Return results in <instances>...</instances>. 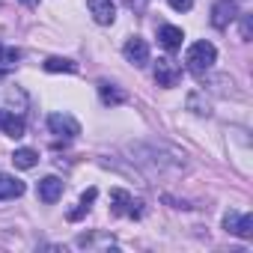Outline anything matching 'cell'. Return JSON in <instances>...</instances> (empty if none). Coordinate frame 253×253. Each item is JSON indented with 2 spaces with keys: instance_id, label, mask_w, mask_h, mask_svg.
Here are the masks:
<instances>
[{
  "instance_id": "1",
  "label": "cell",
  "mask_w": 253,
  "mask_h": 253,
  "mask_svg": "<svg viewBox=\"0 0 253 253\" xmlns=\"http://www.w3.org/2000/svg\"><path fill=\"white\" fill-rule=\"evenodd\" d=\"M214 60H217V48L211 45V42H194L191 48H188V54H185V66L194 72V75H206L211 66H214Z\"/></svg>"
},
{
  "instance_id": "2",
  "label": "cell",
  "mask_w": 253,
  "mask_h": 253,
  "mask_svg": "<svg viewBox=\"0 0 253 253\" xmlns=\"http://www.w3.org/2000/svg\"><path fill=\"white\" fill-rule=\"evenodd\" d=\"M48 128L54 137H63V140H75L81 134V122L72 116V113H51L48 116Z\"/></svg>"
},
{
  "instance_id": "3",
  "label": "cell",
  "mask_w": 253,
  "mask_h": 253,
  "mask_svg": "<svg viewBox=\"0 0 253 253\" xmlns=\"http://www.w3.org/2000/svg\"><path fill=\"white\" fill-rule=\"evenodd\" d=\"M110 209L125 217H140L143 214V200H134L128 191H113L110 194Z\"/></svg>"
},
{
  "instance_id": "4",
  "label": "cell",
  "mask_w": 253,
  "mask_h": 253,
  "mask_svg": "<svg viewBox=\"0 0 253 253\" xmlns=\"http://www.w3.org/2000/svg\"><path fill=\"white\" fill-rule=\"evenodd\" d=\"M223 226H226V232H232L238 238H253V214H247V211H226Z\"/></svg>"
},
{
  "instance_id": "5",
  "label": "cell",
  "mask_w": 253,
  "mask_h": 253,
  "mask_svg": "<svg viewBox=\"0 0 253 253\" xmlns=\"http://www.w3.org/2000/svg\"><path fill=\"white\" fill-rule=\"evenodd\" d=\"M27 131V125H24V116L15 113V110H6V107H0V134H6L12 140L24 137Z\"/></svg>"
},
{
  "instance_id": "6",
  "label": "cell",
  "mask_w": 253,
  "mask_h": 253,
  "mask_svg": "<svg viewBox=\"0 0 253 253\" xmlns=\"http://www.w3.org/2000/svg\"><path fill=\"white\" fill-rule=\"evenodd\" d=\"M122 57L128 60L131 66H146L149 63V45H146V39H140V36H131L128 42L122 45Z\"/></svg>"
},
{
  "instance_id": "7",
  "label": "cell",
  "mask_w": 253,
  "mask_h": 253,
  "mask_svg": "<svg viewBox=\"0 0 253 253\" xmlns=\"http://www.w3.org/2000/svg\"><path fill=\"white\" fill-rule=\"evenodd\" d=\"M235 18H238V3H235V0H217V3L211 6V27L223 30Z\"/></svg>"
},
{
  "instance_id": "8",
  "label": "cell",
  "mask_w": 253,
  "mask_h": 253,
  "mask_svg": "<svg viewBox=\"0 0 253 253\" xmlns=\"http://www.w3.org/2000/svg\"><path fill=\"white\" fill-rule=\"evenodd\" d=\"M179 78H182V69H179V63H173L170 57H161L158 63H155V81H158V86H176L179 84Z\"/></svg>"
},
{
  "instance_id": "9",
  "label": "cell",
  "mask_w": 253,
  "mask_h": 253,
  "mask_svg": "<svg viewBox=\"0 0 253 253\" xmlns=\"http://www.w3.org/2000/svg\"><path fill=\"white\" fill-rule=\"evenodd\" d=\"M86 6H89V15H92L95 24L107 27V24L116 21V3L113 0H86Z\"/></svg>"
},
{
  "instance_id": "10",
  "label": "cell",
  "mask_w": 253,
  "mask_h": 253,
  "mask_svg": "<svg viewBox=\"0 0 253 253\" xmlns=\"http://www.w3.org/2000/svg\"><path fill=\"white\" fill-rule=\"evenodd\" d=\"M36 194H39V200L42 203H57L60 197H63V179H57V176H45L42 182H39V188H36Z\"/></svg>"
},
{
  "instance_id": "11",
  "label": "cell",
  "mask_w": 253,
  "mask_h": 253,
  "mask_svg": "<svg viewBox=\"0 0 253 253\" xmlns=\"http://www.w3.org/2000/svg\"><path fill=\"white\" fill-rule=\"evenodd\" d=\"M24 194V182L9 176V173H0V200H15Z\"/></svg>"
},
{
  "instance_id": "12",
  "label": "cell",
  "mask_w": 253,
  "mask_h": 253,
  "mask_svg": "<svg viewBox=\"0 0 253 253\" xmlns=\"http://www.w3.org/2000/svg\"><path fill=\"white\" fill-rule=\"evenodd\" d=\"M182 39H185V33H182V27H173V24H164L161 30H158V42L167 48V51H176V48H182Z\"/></svg>"
},
{
  "instance_id": "13",
  "label": "cell",
  "mask_w": 253,
  "mask_h": 253,
  "mask_svg": "<svg viewBox=\"0 0 253 253\" xmlns=\"http://www.w3.org/2000/svg\"><path fill=\"white\" fill-rule=\"evenodd\" d=\"M18 60H21V54H18V48H9V45H0V78H6L15 66H18Z\"/></svg>"
},
{
  "instance_id": "14",
  "label": "cell",
  "mask_w": 253,
  "mask_h": 253,
  "mask_svg": "<svg viewBox=\"0 0 253 253\" xmlns=\"http://www.w3.org/2000/svg\"><path fill=\"white\" fill-rule=\"evenodd\" d=\"M98 95H101V101L104 104H122L125 101V92L122 89H116L113 84H107V81H101L98 84Z\"/></svg>"
},
{
  "instance_id": "15",
  "label": "cell",
  "mask_w": 253,
  "mask_h": 253,
  "mask_svg": "<svg viewBox=\"0 0 253 253\" xmlns=\"http://www.w3.org/2000/svg\"><path fill=\"white\" fill-rule=\"evenodd\" d=\"M12 161H15V167H18V170H30V167H36V164H39V152H36V149H15Z\"/></svg>"
},
{
  "instance_id": "16",
  "label": "cell",
  "mask_w": 253,
  "mask_h": 253,
  "mask_svg": "<svg viewBox=\"0 0 253 253\" xmlns=\"http://www.w3.org/2000/svg\"><path fill=\"white\" fill-rule=\"evenodd\" d=\"M116 241L104 232H95V235H81L78 238V247H113Z\"/></svg>"
},
{
  "instance_id": "17",
  "label": "cell",
  "mask_w": 253,
  "mask_h": 253,
  "mask_svg": "<svg viewBox=\"0 0 253 253\" xmlns=\"http://www.w3.org/2000/svg\"><path fill=\"white\" fill-rule=\"evenodd\" d=\"M45 72H69V75H75L78 63H72L66 57H51V60H45Z\"/></svg>"
},
{
  "instance_id": "18",
  "label": "cell",
  "mask_w": 253,
  "mask_h": 253,
  "mask_svg": "<svg viewBox=\"0 0 253 253\" xmlns=\"http://www.w3.org/2000/svg\"><path fill=\"white\" fill-rule=\"evenodd\" d=\"M188 107L197 113V116H209L211 110H209V101H200V92H194L191 98H188Z\"/></svg>"
},
{
  "instance_id": "19",
  "label": "cell",
  "mask_w": 253,
  "mask_h": 253,
  "mask_svg": "<svg viewBox=\"0 0 253 253\" xmlns=\"http://www.w3.org/2000/svg\"><path fill=\"white\" fill-rule=\"evenodd\" d=\"M167 3H170L176 12H188V9L194 6V0H167Z\"/></svg>"
},
{
  "instance_id": "20",
  "label": "cell",
  "mask_w": 253,
  "mask_h": 253,
  "mask_svg": "<svg viewBox=\"0 0 253 253\" xmlns=\"http://www.w3.org/2000/svg\"><path fill=\"white\" fill-rule=\"evenodd\" d=\"M95 200V188H89V191H84V197H81V206H86L89 209V203Z\"/></svg>"
},
{
  "instance_id": "21",
  "label": "cell",
  "mask_w": 253,
  "mask_h": 253,
  "mask_svg": "<svg viewBox=\"0 0 253 253\" xmlns=\"http://www.w3.org/2000/svg\"><path fill=\"white\" fill-rule=\"evenodd\" d=\"M21 3H27V6H36V3H39V0H21Z\"/></svg>"
}]
</instances>
